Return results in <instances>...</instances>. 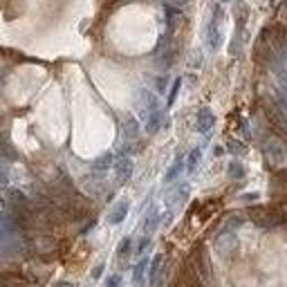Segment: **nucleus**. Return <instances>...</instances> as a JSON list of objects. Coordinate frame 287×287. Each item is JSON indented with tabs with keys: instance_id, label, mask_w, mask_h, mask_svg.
<instances>
[{
	"instance_id": "f257e3e1",
	"label": "nucleus",
	"mask_w": 287,
	"mask_h": 287,
	"mask_svg": "<svg viewBox=\"0 0 287 287\" xmlns=\"http://www.w3.org/2000/svg\"><path fill=\"white\" fill-rule=\"evenodd\" d=\"M220 25H222V9H220V5H215L213 14H211V20H209V25H207V45H209L211 52H218L220 43H222Z\"/></svg>"
},
{
	"instance_id": "f03ea898",
	"label": "nucleus",
	"mask_w": 287,
	"mask_h": 287,
	"mask_svg": "<svg viewBox=\"0 0 287 287\" xmlns=\"http://www.w3.org/2000/svg\"><path fill=\"white\" fill-rule=\"evenodd\" d=\"M265 155H267L269 164H274V166H283L285 160H287L283 144H280L278 139H274V137L267 139V144H265Z\"/></svg>"
},
{
	"instance_id": "7ed1b4c3",
	"label": "nucleus",
	"mask_w": 287,
	"mask_h": 287,
	"mask_svg": "<svg viewBox=\"0 0 287 287\" xmlns=\"http://www.w3.org/2000/svg\"><path fill=\"white\" fill-rule=\"evenodd\" d=\"M113 171H115L117 184L128 182V180H130V175H133V160H130V157H126V155H119L115 160V164H113Z\"/></svg>"
},
{
	"instance_id": "20e7f679",
	"label": "nucleus",
	"mask_w": 287,
	"mask_h": 287,
	"mask_svg": "<svg viewBox=\"0 0 287 287\" xmlns=\"http://www.w3.org/2000/svg\"><path fill=\"white\" fill-rule=\"evenodd\" d=\"M213 126H215V115H213V110H211V108H200V110H197L195 130L202 133V135H207Z\"/></svg>"
},
{
	"instance_id": "39448f33",
	"label": "nucleus",
	"mask_w": 287,
	"mask_h": 287,
	"mask_svg": "<svg viewBox=\"0 0 287 287\" xmlns=\"http://www.w3.org/2000/svg\"><path fill=\"white\" fill-rule=\"evenodd\" d=\"M128 211H130V202H128V200H119L113 209H110V213H108V225H113V227L121 225V222L128 218Z\"/></svg>"
},
{
	"instance_id": "423d86ee",
	"label": "nucleus",
	"mask_w": 287,
	"mask_h": 287,
	"mask_svg": "<svg viewBox=\"0 0 287 287\" xmlns=\"http://www.w3.org/2000/svg\"><path fill=\"white\" fill-rule=\"evenodd\" d=\"M146 272H148V258H146V256H142L137 265L133 267V285H135V287H142V285H144V278L148 276Z\"/></svg>"
},
{
	"instance_id": "0eeeda50",
	"label": "nucleus",
	"mask_w": 287,
	"mask_h": 287,
	"mask_svg": "<svg viewBox=\"0 0 287 287\" xmlns=\"http://www.w3.org/2000/svg\"><path fill=\"white\" fill-rule=\"evenodd\" d=\"M162 225V213L157 209H150V213L146 215V220H144V225H142V229L146 236H153L155 229Z\"/></svg>"
},
{
	"instance_id": "6e6552de",
	"label": "nucleus",
	"mask_w": 287,
	"mask_h": 287,
	"mask_svg": "<svg viewBox=\"0 0 287 287\" xmlns=\"http://www.w3.org/2000/svg\"><path fill=\"white\" fill-rule=\"evenodd\" d=\"M184 160H186L184 155H178V157H175V162L171 164V166H168L166 175H164V182H166V184H171V182H175V180L180 178V173L184 171Z\"/></svg>"
},
{
	"instance_id": "1a4fd4ad",
	"label": "nucleus",
	"mask_w": 287,
	"mask_h": 287,
	"mask_svg": "<svg viewBox=\"0 0 287 287\" xmlns=\"http://www.w3.org/2000/svg\"><path fill=\"white\" fill-rule=\"evenodd\" d=\"M162 121H164V110H162V108L153 110V113L146 117V133H148V135H155V133L162 128Z\"/></svg>"
},
{
	"instance_id": "9d476101",
	"label": "nucleus",
	"mask_w": 287,
	"mask_h": 287,
	"mask_svg": "<svg viewBox=\"0 0 287 287\" xmlns=\"http://www.w3.org/2000/svg\"><path fill=\"white\" fill-rule=\"evenodd\" d=\"M200 162H202V146H195V148H191V153L186 155V160H184L186 173H195Z\"/></svg>"
},
{
	"instance_id": "9b49d317",
	"label": "nucleus",
	"mask_w": 287,
	"mask_h": 287,
	"mask_svg": "<svg viewBox=\"0 0 287 287\" xmlns=\"http://www.w3.org/2000/svg\"><path fill=\"white\" fill-rule=\"evenodd\" d=\"M227 175H229V180H245L247 168H245V164L240 160H231L229 166H227Z\"/></svg>"
},
{
	"instance_id": "f8f14e48",
	"label": "nucleus",
	"mask_w": 287,
	"mask_h": 287,
	"mask_svg": "<svg viewBox=\"0 0 287 287\" xmlns=\"http://www.w3.org/2000/svg\"><path fill=\"white\" fill-rule=\"evenodd\" d=\"M115 160H117V157L113 155V153H105V155H101V157H99V160L95 162V164H92V168H95V171H108V168H113V164H115Z\"/></svg>"
},
{
	"instance_id": "ddd939ff",
	"label": "nucleus",
	"mask_w": 287,
	"mask_h": 287,
	"mask_svg": "<svg viewBox=\"0 0 287 287\" xmlns=\"http://www.w3.org/2000/svg\"><path fill=\"white\" fill-rule=\"evenodd\" d=\"M162 262H164V256L162 254H155V258L148 262V280L155 285V278H157V274H160V267H162Z\"/></svg>"
},
{
	"instance_id": "4468645a",
	"label": "nucleus",
	"mask_w": 287,
	"mask_h": 287,
	"mask_svg": "<svg viewBox=\"0 0 287 287\" xmlns=\"http://www.w3.org/2000/svg\"><path fill=\"white\" fill-rule=\"evenodd\" d=\"M276 90L287 99V70L283 65L276 68Z\"/></svg>"
},
{
	"instance_id": "2eb2a0df",
	"label": "nucleus",
	"mask_w": 287,
	"mask_h": 287,
	"mask_svg": "<svg viewBox=\"0 0 287 287\" xmlns=\"http://www.w3.org/2000/svg\"><path fill=\"white\" fill-rule=\"evenodd\" d=\"M130 251H133V238L126 236V238L119 242V247H117V258H126Z\"/></svg>"
},
{
	"instance_id": "dca6fc26",
	"label": "nucleus",
	"mask_w": 287,
	"mask_h": 287,
	"mask_svg": "<svg viewBox=\"0 0 287 287\" xmlns=\"http://www.w3.org/2000/svg\"><path fill=\"white\" fill-rule=\"evenodd\" d=\"M180 87H182V79H175V81H173V87H171V92H168V101H166V108H171V105L175 103V99H178V95H180Z\"/></svg>"
},
{
	"instance_id": "f3484780",
	"label": "nucleus",
	"mask_w": 287,
	"mask_h": 287,
	"mask_svg": "<svg viewBox=\"0 0 287 287\" xmlns=\"http://www.w3.org/2000/svg\"><path fill=\"white\" fill-rule=\"evenodd\" d=\"M137 119H128L126 124H124V133H126V137L128 139H133V137H137Z\"/></svg>"
},
{
	"instance_id": "a211bd4d",
	"label": "nucleus",
	"mask_w": 287,
	"mask_h": 287,
	"mask_svg": "<svg viewBox=\"0 0 287 287\" xmlns=\"http://www.w3.org/2000/svg\"><path fill=\"white\" fill-rule=\"evenodd\" d=\"M121 283H124V276L121 274H113V276H108V280H105V287H121Z\"/></svg>"
},
{
	"instance_id": "6ab92c4d",
	"label": "nucleus",
	"mask_w": 287,
	"mask_h": 287,
	"mask_svg": "<svg viewBox=\"0 0 287 287\" xmlns=\"http://www.w3.org/2000/svg\"><path fill=\"white\" fill-rule=\"evenodd\" d=\"M148 245H150V236H142V240H139V245H137V256H144V251L148 249Z\"/></svg>"
},
{
	"instance_id": "aec40b11",
	"label": "nucleus",
	"mask_w": 287,
	"mask_h": 287,
	"mask_svg": "<svg viewBox=\"0 0 287 287\" xmlns=\"http://www.w3.org/2000/svg\"><path fill=\"white\" fill-rule=\"evenodd\" d=\"M103 272H105V262H97L95 269H92V274H90L92 280H99V278L103 276Z\"/></svg>"
},
{
	"instance_id": "412c9836",
	"label": "nucleus",
	"mask_w": 287,
	"mask_h": 287,
	"mask_svg": "<svg viewBox=\"0 0 287 287\" xmlns=\"http://www.w3.org/2000/svg\"><path fill=\"white\" fill-rule=\"evenodd\" d=\"M164 90H166V79L160 77L157 79V92H164Z\"/></svg>"
},
{
	"instance_id": "4be33fe9",
	"label": "nucleus",
	"mask_w": 287,
	"mask_h": 287,
	"mask_svg": "<svg viewBox=\"0 0 287 287\" xmlns=\"http://www.w3.org/2000/svg\"><path fill=\"white\" fill-rule=\"evenodd\" d=\"M213 153H215V157L225 155V146H215V150H213Z\"/></svg>"
},
{
	"instance_id": "5701e85b",
	"label": "nucleus",
	"mask_w": 287,
	"mask_h": 287,
	"mask_svg": "<svg viewBox=\"0 0 287 287\" xmlns=\"http://www.w3.org/2000/svg\"><path fill=\"white\" fill-rule=\"evenodd\" d=\"M240 200H258V193H251V195H242Z\"/></svg>"
},
{
	"instance_id": "b1692460",
	"label": "nucleus",
	"mask_w": 287,
	"mask_h": 287,
	"mask_svg": "<svg viewBox=\"0 0 287 287\" xmlns=\"http://www.w3.org/2000/svg\"><path fill=\"white\" fill-rule=\"evenodd\" d=\"M54 287H74V285L70 283V280H61V283H56Z\"/></svg>"
},
{
	"instance_id": "393cba45",
	"label": "nucleus",
	"mask_w": 287,
	"mask_h": 287,
	"mask_svg": "<svg viewBox=\"0 0 287 287\" xmlns=\"http://www.w3.org/2000/svg\"><path fill=\"white\" fill-rule=\"evenodd\" d=\"M168 3H173V5H175V7H180V5H184V3H186V0H168Z\"/></svg>"
},
{
	"instance_id": "a878e982",
	"label": "nucleus",
	"mask_w": 287,
	"mask_h": 287,
	"mask_svg": "<svg viewBox=\"0 0 287 287\" xmlns=\"http://www.w3.org/2000/svg\"><path fill=\"white\" fill-rule=\"evenodd\" d=\"M220 3H233V0H220Z\"/></svg>"
}]
</instances>
